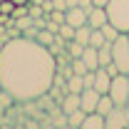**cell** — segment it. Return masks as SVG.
<instances>
[{
	"instance_id": "obj_3",
	"label": "cell",
	"mask_w": 129,
	"mask_h": 129,
	"mask_svg": "<svg viewBox=\"0 0 129 129\" xmlns=\"http://www.w3.org/2000/svg\"><path fill=\"white\" fill-rule=\"evenodd\" d=\"M112 62L119 67V72L129 75V35L119 32L117 40L112 42Z\"/></svg>"
},
{
	"instance_id": "obj_28",
	"label": "cell",
	"mask_w": 129,
	"mask_h": 129,
	"mask_svg": "<svg viewBox=\"0 0 129 129\" xmlns=\"http://www.w3.org/2000/svg\"><path fill=\"white\" fill-rule=\"evenodd\" d=\"M107 3L109 0H92V5H97V8H107Z\"/></svg>"
},
{
	"instance_id": "obj_10",
	"label": "cell",
	"mask_w": 129,
	"mask_h": 129,
	"mask_svg": "<svg viewBox=\"0 0 129 129\" xmlns=\"http://www.w3.org/2000/svg\"><path fill=\"white\" fill-rule=\"evenodd\" d=\"M60 109H62L64 114L80 109V92H64L62 99H60Z\"/></svg>"
},
{
	"instance_id": "obj_31",
	"label": "cell",
	"mask_w": 129,
	"mask_h": 129,
	"mask_svg": "<svg viewBox=\"0 0 129 129\" xmlns=\"http://www.w3.org/2000/svg\"><path fill=\"white\" fill-rule=\"evenodd\" d=\"M13 3H15V5H25L27 0H13Z\"/></svg>"
},
{
	"instance_id": "obj_1",
	"label": "cell",
	"mask_w": 129,
	"mask_h": 129,
	"mask_svg": "<svg viewBox=\"0 0 129 129\" xmlns=\"http://www.w3.org/2000/svg\"><path fill=\"white\" fill-rule=\"evenodd\" d=\"M55 55L35 37L22 35L0 45V89L10 92L13 99L45 97L55 82Z\"/></svg>"
},
{
	"instance_id": "obj_23",
	"label": "cell",
	"mask_w": 129,
	"mask_h": 129,
	"mask_svg": "<svg viewBox=\"0 0 129 129\" xmlns=\"http://www.w3.org/2000/svg\"><path fill=\"white\" fill-rule=\"evenodd\" d=\"M57 35H62L64 40H72V37H75V27H72L70 22H62V25H60V32H57Z\"/></svg>"
},
{
	"instance_id": "obj_19",
	"label": "cell",
	"mask_w": 129,
	"mask_h": 129,
	"mask_svg": "<svg viewBox=\"0 0 129 129\" xmlns=\"http://www.w3.org/2000/svg\"><path fill=\"white\" fill-rule=\"evenodd\" d=\"M84 47H87V45H82L77 40H67V55H70V57H82Z\"/></svg>"
},
{
	"instance_id": "obj_5",
	"label": "cell",
	"mask_w": 129,
	"mask_h": 129,
	"mask_svg": "<svg viewBox=\"0 0 129 129\" xmlns=\"http://www.w3.org/2000/svg\"><path fill=\"white\" fill-rule=\"evenodd\" d=\"M129 127V109L127 104H114L112 112L104 117V129H127Z\"/></svg>"
},
{
	"instance_id": "obj_12",
	"label": "cell",
	"mask_w": 129,
	"mask_h": 129,
	"mask_svg": "<svg viewBox=\"0 0 129 129\" xmlns=\"http://www.w3.org/2000/svg\"><path fill=\"white\" fill-rule=\"evenodd\" d=\"M82 60H84V64H87V70H97V67H99V55H97V47L87 45V47H84V52H82Z\"/></svg>"
},
{
	"instance_id": "obj_16",
	"label": "cell",
	"mask_w": 129,
	"mask_h": 129,
	"mask_svg": "<svg viewBox=\"0 0 129 129\" xmlns=\"http://www.w3.org/2000/svg\"><path fill=\"white\" fill-rule=\"evenodd\" d=\"M89 35H92V27L84 22V25H80V27H75V37H72V40H77V42H82V45H89Z\"/></svg>"
},
{
	"instance_id": "obj_27",
	"label": "cell",
	"mask_w": 129,
	"mask_h": 129,
	"mask_svg": "<svg viewBox=\"0 0 129 129\" xmlns=\"http://www.w3.org/2000/svg\"><path fill=\"white\" fill-rule=\"evenodd\" d=\"M52 10H67V0H52Z\"/></svg>"
},
{
	"instance_id": "obj_18",
	"label": "cell",
	"mask_w": 129,
	"mask_h": 129,
	"mask_svg": "<svg viewBox=\"0 0 129 129\" xmlns=\"http://www.w3.org/2000/svg\"><path fill=\"white\" fill-rule=\"evenodd\" d=\"M82 122H84V112L82 109H75V112L67 114V124L72 129H82Z\"/></svg>"
},
{
	"instance_id": "obj_9",
	"label": "cell",
	"mask_w": 129,
	"mask_h": 129,
	"mask_svg": "<svg viewBox=\"0 0 129 129\" xmlns=\"http://www.w3.org/2000/svg\"><path fill=\"white\" fill-rule=\"evenodd\" d=\"M109 84H112V75L104 67H97L94 70V89L99 94H107L109 92Z\"/></svg>"
},
{
	"instance_id": "obj_20",
	"label": "cell",
	"mask_w": 129,
	"mask_h": 129,
	"mask_svg": "<svg viewBox=\"0 0 129 129\" xmlns=\"http://www.w3.org/2000/svg\"><path fill=\"white\" fill-rule=\"evenodd\" d=\"M99 30H102V35H104V40H107V42H114V40H117V35H119V30L114 27L109 20H107V22H104Z\"/></svg>"
},
{
	"instance_id": "obj_6",
	"label": "cell",
	"mask_w": 129,
	"mask_h": 129,
	"mask_svg": "<svg viewBox=\"0 0 129 129\" xmlns=\"http://www.w3.org/2000/svg\"><path fill=\"white\" fill-rule=\"evenodd\" d=\"M97 102H99V92L94 87H84L80 92V109L84 114L87 112H97Z\"/></svg>"
},
{
	"instance_id": "obj_22",
	"label": "cell",
	"mask_w": 129,
	"mask_h": 129,
	"mask_svg": "<svg viewBox=\"0 0 129 129\" xmlns=\"http://www.w3.org/2000/svg\"><path fill=\"white\" fill-rule=\"evenodd\" d=\"M107 40H104V35H102V30H92V35H89V45L92 47H99V45H104Z\"/></svg>"
},
{
	"instance_id": "obj_33",
	"label": "cell",
	"mask_w": 129,
	"mask_h": 129,
	"mask_svg": "<svg viewBox=\"0 0 129 129\" xmlns=\"http://www.w3.org/2000/svg\"><path fill=\"white\" fill-rule=\"evenodd\" d=\"M127 35H129V32H127Z\"/></svg>"
},
{
	"instance_id": "obj_25",
	"label": "cell",
	"mask_w": 129,
	"mask_h": 129,
	"mask_svg": "<svg viewBox=\"0 0 129 129\" xmlns=\"http://www.w3.org/2000/svg\"><path fill=\"white\" fill-rule=\"evenodd\" d=\"M25 15H27V3H25V5H15V10H13V20L25 17Z\"/></svg>"
},
{
	"instance_id": "obj_14",
	"label": "cell",
	"mask_w": 129,
	"mask_h": 129,
	"mask_svg": "<svg viewBox=\"0 0 129 129\" xmlns=\"http://www.w3.org/2000/svg\"><path fill=\"white\" fill-rule=\"evenodd\" d=\"M112 107H114V99L109 97V92H107V94H99V102H97V112L107 117V114L112 112Z\"/></svg>"
},
{
	"instance_id": "obj_2",
	"label": "cell",
	"mask_w": 129,
	"mask_h": 129,
	"mask_svg": "<svg viewBox=\"0 0 129 129\" xmlns=\"http://www.w3.org/2000/svg\"><path fill=\"white\" fill-rule=\"evenodd\" d=\"M104 10H107V20L119 32H129V0H109Z\"/></svg>"
},
{
	"instance_id": "obj_15",
	"label": "cell",
	"mask_w": 129,
	"mask_h": 129,
	"mask_svg": "<svg viewBox=\"0 0 129 129\" xmlns=\"http://www.w3.org/2000/svg\"><path fill=\"white\" fill-rule=\"evenodd\" d=\"M40 45H45V47H50L52 45V40H55V32H50L47 27H40V30H35V35H32Z\"/></svg>"
},
{
	"instance_id": "obj_8",
	"label": "cell",
	"mask_w": 129,
	"mask_h": 129,
	"mask_svg": "<svg viewBox=\"0 0 129 129\" xmlns=\"http://www.w3.org/2000/svg\"><path fill=\"white\" fill-rule=\"evenodd\" d=\"M104 22H107V10H104V8L92 5V8L87 10V25H89L92 30H99Z\"/></svg>"
},
{
	"instance_id": "obj_13",
	"label": "cell",
	"mask_w": 129,
	"mask_h": 129,
	"mask_svg": "<svg viewBox=\"0 0 129 129\" xmlns=\"http://www.w3.org/2000/svg\"><path fill=\"white\" fill-rule=\"evenodd\" d=\"M97 55H99V67L109 64V62H112V42L99 45V47H97Z\"/></svg>"
},
{
	"instance_id": "obj_24",
	"label": "cell",
	"mask_w": 129,
	"mask_h": 129,
	"mask_svg": "<svg viewBox=\"0 0 129 129\" xmlns=\"http://www.w3.org/2000/svg\"><path fill=\"white\" fill-rule=\"evenodd\" d=\"M13 10H15V3L13 0H3L0 3V13L3 15H13Z\"/></svg>"
},
{
	"instance_id": "obj_17",
	"label": "cell",
	"mask_w": 129,
	"mask_h": 129,
	"mask_svg": "<svg viewBox=\"0 0 129 129\" xmlns=\"http://www.w3.org/2000/svg\"><path fill=\"white\" fill-rule=\"evenodd\" d=\"M82 89H84L82 75H70L67 77V92H82Z\"/></svg>"
},
{
	"instance_id": "obj_11",
	"label": "cell",
	"mask_w": 129,
	"mask_h": 129,
	"mask_svg": "<svg viewBox=\"0 0 129 129\" xmlns=\"http://www.w3.org/2000/svg\"><path fill=\"white\" fill-rule=\"evenodd\" d=\"M82 129H104V114L87 112L84 114V122H82Z\"/></svg>"
},
{
	"instance_id": "obj_26",
	"label": "cell",
	"mask_w": 129,
	"mask_h": 129,
	"mask_svg": "<svg viewBox=\"0 0 129 129\" xmlns=\"http://www.w3.org/2000/svg\"><path fill=\"white\" fill-rule=\"evenodd\" d=\"M50 124H52V127H70V124H67V114H60V117H55V122H50Z\"/></svg>"
},
{
	"instance_id": "obj_4",
	"label": "cell",
	"mask_w": 129,
	"mask_h": 129,
	"mask_svg": "<svg viewBox=\"0 0 129 129\" xmlns=\"http://www.w3.org/2000/svg\"><path fill=\"white\" fill-rule=\"evenodd\" d=\"M109 97L114 99V104H127V102H129V75L119 72V75H114V77H112Z\"/></svg>"
},
{
	"instance_id": "obj_29",
	"label": "cell",
	"mask_w": 129,
	"mask_h": 129,
	"mask_svg": "<svg viewBox=\"0 0 129 129\" xmlns=\"http://www.w3.org/2000/svg\"><path fill=\"white\" fill-rule=\"evenodd\" d=\"M75 5H80V0H67V8H75Z\"/></svg>"
},
{
	"instance_id": "obj_30",
	"label": "cell",
	"mask_w": 129,
	"mask_h": 129,
	"mask_svg": "<svg viewBox=\"0 0 129 129\" xmlns=\"http://www.w3.org/2000/svg\"><path fill=\"white\" fill-rule=\"evenodd\" d=\"M27 3H32V5H42L45 0H27Z\"/></svg>"
},
{
	"instance_id": "obj_21",
	"label": "cell",
	"mask_w": 129,
	"mask_h": 129,
	"mask_svg": "<svg viewBox=\"0 0 129 129\" xmlns=\"http://www.w3.org/2000/svg\"><path fill=\"white\" fill-rule=\"evenodd\" d=\"M27 15H30L32 20H37V17L47 15V13H45V8H42V5H32V3H27Z\"/></svg>"
},
{
	"instance_id": "obj_32",
	"label": "cell",
	"mask_w": 129,
	"mask_h": 129,
	"mask_svg": "<svg viewBox=\"0 0 129 129\" xmlns=\"http://www.w3.org/2000/svg\"><path fill=\"white\" fill-rule=\"evenodd\" d=\"M0 3H3V0H0Z\"/></svg>"
},
{
	"instance_id": "obj_7",
	"label": "cell",
	"mask_w": 129,
	"mask_h": 129,
	"mask_svg": "<svg viewBox=\"0 0 129 129\" xmlns=\"http://www.w3.org/2000/svg\"><path fill=\"white\" fill-rule=\"evenodd\" d=\"M64 22H70L72 27H80L87 22V10L80 8V5H75V8H67L64 10Z\"/></svg>"
}]
</instances>
